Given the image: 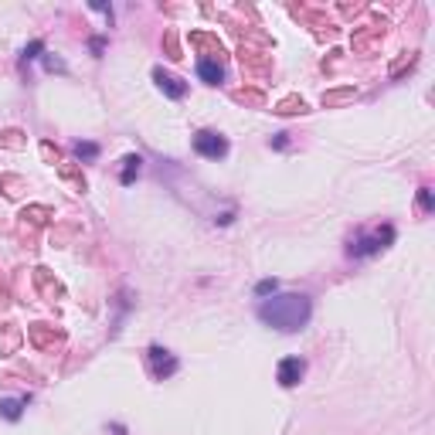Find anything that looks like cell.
I'll use <instances>...</instances> for the list:
<instances>
[{
    "mask_svg": "<svg viewBox=\"0 0 435 435\" xmlns=\"http://www.w3.org/2000/svg\"><path fill=\"white\" fill-rule=\"evenodd\" d=\"M313 317V303L303 293H279L259 303V320L282 333H299Z\"/></svg>",
    "mask_w": 435,
    "mask_h": 435,
    "instance_id": "6da1fadb",
    "label": "cell"
},
{
    "mask_svg": "<svg viewBox=\"0 0 435 435\" xmlns=\"http://www.w3.org/2000/svg\"><path fill=\"white\" fill-rule=\"evenodd\" d=\"M395 241V228L391 225H385V228H374V232H357L351 238V245H347V255L351 259H371V255H378L381 248H388Z\"/></svg>",
    "mask_w": 435,
    "mask_h": 435,
    "instance_id": "7a4b0ae2",
    "label": "cell"
},
{
    "mask_svg": "<svg viewBox=\"0 0 435 435\" xmlns=\"http://www.w3.org/2000/svg\"><path fill=\"white\" fill-rule=\"evenodd\" d=\"M147 357H150V371H154L157 381H167V378H174V374L181 371V360L170 354L167 347H160V344H154V347L147 351Z\"/></svg>",
    "mask_w": 435,
    "mask_h": 435,
    "instance_id": "3957f363",
    "label": "cell"
},
{
    "mask_svg": "<svg viewBox=\"0 0 435 435\" xmlns=\"http://www.w3.org/2000/svg\"><path fill=\"white\" fill-rule=\"evenodd\" d=\"M194 150L207 160H221V157H228V140L221 133L201 129V133H194Z\"/></svg>",
    "mask_w": 435,
    "mask_h": 435,
    "instance_id": "277c9868",
    "label": "cell"
},
{
    "mask_svg": "<svg viewBox=\"0 0 435 435\" xmlns=\"http://www.w3.org/2000/svg\"><path fill=\"white\" fill-rule=\"evenodd\" d=\"M303 374H306V360H303V357H286V360L279 364L276 381L282 388H296V385L303 381Z\"/></svg>",
    "mask_w": 435,
    "mask_h": 435,
    "instance_id": "5b68a950",
    "label": "cell"
},
{
    "mask_svg": "<svg viewBox=\"0 0 435 435\" xmlns=\"http://www.w3.org/2000/svg\"><path fill=\"white\" fill-rule=\"evenodd\" d=\"M154 82H157L160 92L170 95V99H184V95H187V82L170 75V72H163V68H154Z\"/></svg>",
    "mask_w": 435,
    "mask_h": 435,
    "instance_id": "8992f818",
    "label": "cell"
},
{
    "mask_svg": "<svg viewBox=\"0 0 435 435\" xmlns=\"http://www.w3.org/2000/svg\"><path fill=\"white\" fill-rule=\"evenodd\" d=\"M198 75H201V82H207V85H221V82H225V68H221V62H214V58H201Z\"/></svg>",
    "mask_w": 435,
    "mask_h": 435,
    "instance_id": "52a82bcc",
    "label": "cell"
},
{
    "mask_svg": "<svg viewBox=\"0 0 435 435\" xmlns=\"http://www.w3.org/2000/svg\"><path fill=\"white\" fill-rule=\"evenodd\" d=\"M24 405H28V398H3V401H0V415H3L7 422H17V418L24 415Z\"/></svg>",
    "mask_w": 435,
    "mask_h": 435,
    "instance_id": "ba28073f",
    "label": "cell"
},
{
    "mask_svg": "<svg viewBox=\"0 0 435 435\" xmlns=\"http://www.w3.org/2000/svg\"><path fill=\"white\" fill-rule=\"evenodd\" d=\"M140 167H143V160L136 157V154H129V157L122 160V174H119V181L129 187L133 181H136V174H140Z\"/></svg>",
    "mask_w": 435,
    "mask_h": 435,
    "instance_id": "9c48e42d",
    "label": "cell"
},
{
    "mask_svg": "<svg viewBox=\"0 0 435 435\" xmlns=\"http://www.w3.org/2000/svg\"><path fill=\"white\" fill-rule=\"evenodd\" d=\"M75 157L79 160H85V163H92V160L99 157V143H75Z\"/></svg>",
    "mask_w": 435,
    "mask_h": 435,
    "instance_id": "30bf717a",
    "label": "cell"
},
{
    "mask_svg": "<svg viewBox=\"0 0 435 435\" xmlns=\"http://www.w3.org/2000/svg\"><path fill=\"white\" fill-rule=\"evenodd\" d=\"M276 289H279L276 279H262V282L255 286V296H259V299H269V296H276Z\"/></svg>",
    "mask_w": 435,
    "mask_h": 435,
    "instance_id": "8fae6325",
    "label": "cell"
},
{
    "mask_svg": "<svg viewBox=\"0 0 435 435\" xmlns=\"http://www.w3.org/2000/svg\"><path fill=\"white\" fill-rule=\"evenodd\" d=\"M38 51H44V44H41V41H31V44L24 48V58H21V62H35V58H38Z\"/></svg>",
    "mask_w": 435,
    "mask_h": 435,
    "instance_id": "7c38bea8",
    "label": "cell"
},
{
    "mask_svg": "<svg viewBox=\"0 0 435 435\" xmlns=\"http://www.w3.org/2000/svg\"><path fill=\"white\" fill-rule=\"evenodd\" d=\"M418 204H422V211H425V214L435 207V204H432V191H429V187H422V191H418Z\"/></svg>",
    "mask_w": 435,
    "mask_h": 435,
    "instance_id": "4fadbf2b",
    "label": "cell"
},
{
    "mask_svg": "<svg viewBox=\"0 0 435 435\" xmlns=\"http://www.w3.org/2000/svg\"><path fill=\"white\" fill-rule=\"evenodd\" d=\"M272 147H276V150H286V147H289V140H286V133H276V140H272Z\"/></svg>",
    "mask_w": 435,
    "mask_h": 435,
    "instance_id": "5bb4252c",
    "label": "cell"
},
{
    "mask_svg": "<svg viewBox=\"0 0 435 435\" xmlns=\"http://www.w3.org/2000/svg\"><path fill=\"white\" fill-rule=\"evenodd\" d=\"M102 48H106V41H102V38H92V51H95V55H102Z\"/></svg>",
    "mask_w": 435,
    "mask_h": 435,
    "instance_id": "9a60e30c",
    "label": "cell"
},
{
    "mask_svg": "<svg viewBox=\"0 0 435 435\" xmlns=\"http://www.w3.org/2000/svg\"><path fill=\"white\" fill-rule=\"evenodd\" d=\"M109 429H113V435H126V429H122V425H109Z\"/></svg>",
    "mask_w": 435,
    "mask_h": 435,
    "instance_id": "2e32d148",
    "label": "cell"
}]
</instances>
